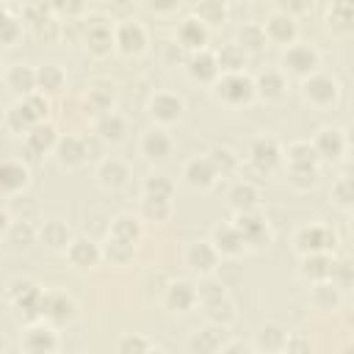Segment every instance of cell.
I'll use <instances>...</instances> for the list:
<instances>
[{"instance_id": "1", "label": "cell", "mask_w": 354, "mask_h": 354, "mask_svg": "<svg viewBox=\"0 0 354 354\" xmlns=\"http://www.w3.org/2000/svg\"><path fill=\"white\" fill-rule=\"evenodd\" d=\"M318 64H321V55L313 44H304V41H293L282 50V75H296V77H310L313 72H318Z\"/></svg>"}, {"instance_id": "2", "label": "cell", "mask_w": 354, "mask_h": 354, "mask_svg": "<svg viewBox=\"0 0 354 354\" xmlns=\"http://www.w3.org/2000/svg\"><path fill=\"white\" fill-rule=\"evenodd\" d=\"M83 39L88 53L108 55L113 50V19H108L105 14H88L83 19Z\"/></svg>"}, {"instance_id": "3", "label": "cell", "mask_w": 354, "mask_h": 354, "mask_svg": "<svg viewBox=\"0 0 354 354\" xmlns=\"http://www.w3.org/2000/svg\"><path fill=\"white\" fill-rule=\"evenodd\" d=\"M213 88H216V97L224 100L227 105H243L254 97V83L249 75L238 72V75H218L213 80Z\"/></svg>"}, {"instance_id": "4", "label": "cell", "mask_w": 354, "mask_h": 354, "mask_svg": "<svg viewBox=\"0 0 354 354\" xmlns=\"http://www.w3.org/2000/svg\"><path fill=\"white\" fill-rule=\"evenodd\" d=\"M301 94H304V100H307L310 105L326 108V105H332V102L337 100L340 86H337V80H335L332 75H326V72H313L310 77L301 80Z\"/></svg>"}, {"instance_id": "5", "label": "cell", "mask_w": 354, "mask_h": 354, "mask_svg": "<svg viewBox=\"0 0 354 354\" xmlns=\"http://www.w3.org/2000/svg\"><path fill=\"white\" fill-rule=\"evenodd\" d=\"M144 47H147V30L138 19L127 17L113 25V50H119L124 55H138V53H144Z\"/></svg>"}, {"instance_id": "6", "label": "cell", "mask_w": 354, "mask_h": 354, "mask_svg": "<svg viewBox=\"0 0 354 354\" xmlns=\"http://www.w3.org/2000/svg\"><path fill=\"white\" fill-rule=\"evenodd\" d=\"M296 243V252L304 254H326L329 249H335L337 243V235L329 230V227H321V224H310V227H301L293 238Z\"/></svg>"}, {"instance_id": "7", "label": "cell", "mask_w": 354, "mask_h": 354, "mask_svg": "<svg viewBox=\"0 0 354 354\" xmlns=\"http://www.w3.org/2000/svg\"><path fill=\"white\" fill-rule=\"evenodd\" d=\"M183 257H185V266H191L202 277H213L216 268H218V263H221V257H218V252L213 249L210 241H191L185 246Z\"/></svg>"}, {"instance_id": "8", "label": "cell", "mask_w": 354, "mask_h": 354, "mask_svg": "<svg viewBox=\"0 0 354 354\" xmlns=\"http://www.w3.org/2000/svg\"><path fill=\"white\" fill-rule=\"evenodd\" d=\"M260 25H263L266 41H271V44L288 47V44L296 41V19H293V14H285V11L274 8V11L268 14V19L260 22Z\"/></svg>"}, {"instance_id": "9", "label": "cell", "mask_w": 354, "mask_h": 354, "mask_svg": "<svg viewBox=\"0 0 354 354\" xmlns=\"http://www.w3.org/2000/svg\"><path fill=\"white\" fill-rule=\"evenodd\" d=\"M183 108H185L183 97H177V94H171V91H158V94H152V100L147 102V111H149V116L158 122V127L177 122V119L183 116Z\"/></svg>"}, {"instance_id": "10", "label": "cell", "mask_w": 354, "mask_h": 354, "mask_svg": "<svg viewBox=\"0 0 354 354\" xmlns=\"http://www.w3.org/2000/svg\"><path fill=\"white\" fill-rule=\"evenodd\" d=\"M138 149L149 163H163L171 155V136L163 127H149L141 133Z\"/></svg>"}, {"instance_id": "11", "label": "cell", "mask_w": 354, "mask_h": 354, "mask_svg": "<svg viewBox=\"0 0 354 354\" xmlns=\"http://www.w3.org/2000/svg\"><path fill=\"white\" fill-rule=\"evenodd\" d=\"M210 243L218 252V257H238L246 249V243H243V238H241V232L232 221L230 224H216L210 230Z\"/></svg>"}, {"instance_id": "12", "label": "cell", "mask_w": 354, "mask_h": 354, "mask_svg": "<svg viewBox=\"0 0 354 354\" xmlns=\"http://www.w3.org/2000/svg\"><path fill=\"white\" fill-rule=\"evenodd\" d=\"M22 348H25V354H55L58 335L47 324H33L22 335Z\"/></svg>"}, {"instance_id": "13", "label": "cell", "mask_w": 354, "mask_h": 354, "mask_svg": "<svg viewBox=\"0 0 354 354\" xmlns=\"http://www.w3.org/2000/svg\"><path fill=\"white\" fill-rule=\"evenodd\" d=\"M310 144H313L318 160H321V158H332V160H337V158L346 152V147H348L346 133H343L340 127H321Z\"/></svg>"}, {"instance_id": "14", "label": "cell", "mask_w": 354, "mask_h": 354, "mask_svg": "<svg viewBox=\"0 0 354 354\" xmlns=\"http://www.w3.org/2000/svg\"><path fill=\"white\" fill-rule=\"evenodd\" d=\"M252 83H254V94H260L268 102H279L288 94V77L282 75V69H266Z\"/></svg>"}, {"instance_id": "15", "label": "cell", "mask_w": 354, "mask_h": 354, "mask_svg": "<svg viewBox=\"0 0 354 354\" xmlns=\"http://www.w3.org/2000/svg\"><path fill=\"white\" fill-rule=\"evenodd\" d=\"M130 180V166L122 160V158H102L100 166H97V183L108 191H116V188H124Z\"/></svg>"}, {"instance_id": "16", "label": "cell", "mask_w": 354, "mask_h": 354, "mask_svg": "<svg viewBox=\"0 0 354 354\" xmlns=\"http://www.w3.org/2000/svg\"><path fill=\"white\" fill-rule=\"evenodd\" d=\"M232 224L238 227L243 243H249V246H266L271 241V230H268V224L257 213H241Z\"/></svg>"}, {"instance_id": "17", "label": "cell", "mask_w": 354, "mask_h": 354, "mask_svg": "<svg viewBox=\"0 0 354 354\" xmlns=\"http://www.w3.org/2000/svg\"><path fill=\"white\" fill-rule=\"evenodd\" d=\"M183 180L191 185V188H210L216 180H218V174H216V169H213V163H210V158L207 155H196V158H191L185 166H183Z\"/></svg>"}, {"instance_id": "18", "label": "cell", "mask_w": 354, "mask_h": 354, "mask_svg": "<svg viewBox=\"0 0 354 354\" xmlns=\"http://www.w3.org/2000/svg\"><path fill=\"white\" fill-rule=\"evenodd\" d=\"M227 199H230V207H232L238 216H241V213H254L257 205H260V191H257V185H254L252 180H238V183L230 188Z\"/></svg>"}, {"instance_id": "19", "label": "cell", "mask_w": 354, "mask_h": 354, "mask_svg": "<svg viewBox=\"0 0 354 354\" xmlns=\"http://www.w3.org/2000/svg\"><path fill=\"white\" fill-rule=\"evenodd\" d=\"M55 158L61 166L66 169H77L88 160V152H86V138H77V136H66V138H58L55 144Z\"/></svg>"}, {"instance_id": "20", "label": "cell", "mask_w": 354, "mask_h": 354, "mask_svg": "<svg viewBox=\"0 0 354 354\" xmlns=\"http://www.w3.org/2000/svg\"><path fill=\"white\" fill-rule=\"evenodd\" d=\"M279 158H282V149L277 147V141L274 138H254L252 141V149H249V163L254 166V169H260V171H271L277 163H279Z\"/></svg>"}, {"instance_id": "21", "label": "cell", "mask_w": 354, "mask_h": 354, "mask_svg": "<svg viewBox=\"0 0 354 354\" xmlns=\"http://www.w3.org/2000/svg\"><path fill=\"white\" fill-rule=\"evenodd\" d=\"M288 171H318V155L310 141H293L285 149Z\"/></svg>"}, {"instance_id": "22", "label": "cell", "mask_w": 354, "mask_h": 354, "mask_svg": "<svg viewBox=\"0 0 354 354\" xmlns=\"http://www.w3.org/2000/svg\"><path fill=\"white\" fill-rule=\"evenodd\" d=\"M44 318H53V321H64V318H69L72 315V310H75V301L66 296V293H61V290H47V293H41V299H39V307H36Z\"/></svg>"}, {"instance_id": "23", "label": "cell", "mask_w": 354, "mask_h": 354, "mask_svg": "<svg viewBox=\"0 0 354 354\" xmlns=\"http://www.w3.org/2000/svg\"><path fill=\"white\" fill-rule=\"evenodd\" d=\"M288 343V329L279 324H263L260 332L254 335V348L260 354H282Z\"/></svg>"}, {"instance_id": "24", "label": "cell", "mask_w": 354, "mask_h": 354, "mask_svg": "<svg viewBox=\"0 0 354 354\" xmlns=\"http://www.w3.org/2000/svg\"><path fill=\"white\" fill-rule=\"evenodd\" d=\"M188 346H191V354H218V348L224 346V326H205V329H196L191 337H188Z\"/></svg>"}, {"instance_id": "25", "label": "cell", "mask_w": 354, "mask_h": 354, "mask_svg": "<svg viewBox=\"0 0 354 354\" xmlns=\"http://www.w3.org/2000/svg\"><path fill=\"white\" fill-rule=\"evenodd\" d=\"M66 257L77 268H91L102 257V249L91 238H72V243L66 246Z\"/></svg>"}, {"instance_id": "26", "label": "cell", "mask_w": 354, "mask_h": 354, "mask_svg": "<svg viewBox=\"0 0 354 354\" xmlns=\"http://www.w3.org/2000/svg\"><path fill=\"white\" fill-rule=\"evenodd\" d=\"M163 301H166V307H171V310H177V313H185V310H191V307L199 301V299H196V285H191L188 279H177V282H171V285L166 288Z\"/></svg>"}, {"instance_id": "27", "label": "cell", "mask_w": 354, "mask_h": 354, "mask_svg": "<svg viewBox=\"0 0 354 354\" xmlns=\"http://www.w3.org/2000/svg\"><path fill=\"white\" fill-rule=\"evenodd\" d=\"M207 25H202L196 17H185L177 28V41L180 47H188V50H202L207 44Z\"/></svg>"}, {"instance_id": "28", "label": "cell", "mask_w": 354, "mask_h": 354, "mask_svg": "<svg viewBox=\"0 0 354 354\" xmlns=\"http://www.w3.org/2000/svg\"><path fill=\"white\" fill-rule=\"evenodd\" d=\"M188 75L196 77V80H216L221 75L218 64H216V53H210L207 47L194 50L191 58H188Z\"/></svg>"}, {"instance_id": "29", "label": "cell", "mask_w": 354, "mask_h": 354, "mask_svg": "<svg viewBox=\"0 0 354 354\" xmlns=\"http://www.w3.org/2000/svg\"><path fill=\"white\" fill-rule=\"evenodd\" d=\"M6 83L8 88H14L19 97H28L36 91V69L28 64H11L6 69Z\"/></svg>"}, {"instance_id": "30", "label": "cell", "mask_w": 354, "mask_h": 354, "mask_svg": "<svg viewBox=\"0 0 354 354\" xmlns=\"http://www.w3.org/2000/svg\"><path fill=\"white\" fill-rule=\"evenodd\" d=\"M36 232H39L41 243H47L50 249H64V252H66V246L72 243V232H69V227H66L64 221H58V218L44 221Z\"/></svg>"}, {"instance_id": "31", "label": "cell", "mask_w": 354, "mask_h": 354, "mask_svg": "<svg viewBox=\"0 0 354 354\" xmlns=\"http://www.w3.org/2000/svg\"><path fill=\"white\" fill-rule=\"evenodd\" d=\"M94 133H97L100 141H122V136L127 133V124L116 111H108V113H100V119L94 124Z\"/></svg>"}, {"instance_id": "32", "label": "cell", "mask_w": 354, "mask_h": 354, "mask_svg": "<svg viewBox=\"0 0 354 354\" xmlns=\"http://www.w3.org/2000/svg\"><path fill=\"white\" fill-rule=\"evenodd\" d=\"M332 260H329V254H304L301 257V277L304 279H310L313 285L315 282H324V279H329V274H332Z\"/></svg>"}, {"instance_id": "33", "label": "cell", "mask_w": 354, "mask_h": 354, "mask_svg": "<svg viewBox=\"0 0 354 354\" xmlns=\"http://www.w3.org/2000/svg\"><path fill=\"white\" fill-rule=\"evenodd\" d=\"M111 238H116V241H124V243H133L136 246V241H138V235H141V218H136V216H130V213H119L113 221H111V232H108Z\"/></svg>"}, {"instance_id": "34", "label": "cell", "mask_w": 354, "mask_h": 354, "mask_svg": "<svg viewBox=\"0 0 354 354\" xmlns=\"http://www.w3.org/2000/svg\"><path fill=\"white\" fill-rule=\"evenodd\" d=\"M216 64H218V72L221 75H238L246 66V53L238 44H224L216 53Z\"/></svg>"}, {"instance_id": "35", "label": "cell", "mask_w": 354, "mask_h": 354, "mask_svg": "<svg viewBox=\"0 0 354 354\" xmlns=\"http://www.w3.org/2000/svg\"><path fill=\"white\" fill-rule=\"evenodd\" d=\"M310 301H313L318 310H337V304H340V288H337L332 279L315 282V285H313V293H310Z\"/></svg>"}, {"instance_id": "36", "label": "cell", "mask_w": 354, "mask_h": 354, "mask_svg": "<svg viewBox=\"0 0 354 354\" xmlns=\"http://www.w3.org/2000/svg\"><path fill=\"white\" fill-rule=\"evenodd\" d=\"M25 183H28V169H25L22 163H17V160L0 163V188H3V191L14 194V191L25 188Z\"/></svg>"}, {"instance_id": "37", "label": "cell", "mask_w": 354, "mask_h": 354, "mask_svg": "<svg viewBox=\"0 0 354 354\" xmlns=\"http://www.w3.org/2000/svg\"><path fill=\"white\" fill-rule=\"evenodd\" d=\"M205 315H207V321H210L213 326H224V329H227V326L235 321V304H232L230 296H224V299H218V301L205 304Z\"/></svg>"}, {"instance_id": "38", "label": "cell", "mask_w": 354, "mask_h": 354, "mask_svg": "<svg viewBox=\"0 0 354 354\" xmlns=\"http://www.w3.org/2000/svg\"><path fill=\"white\" fill-rule=\"evenodd\" d=\"M64 69L58 66V64H41L39 69H36V88H39V94H44V91H58L61 86H64Z\"/></svg>"}, {"instance_id": "39", "label": "cell", "mask_w": 354, "mask_h": 354, "mask_svg": "<svg viewBox=\"0 0 354 354\" xmlns=\"http://www.w3.org/2000/svg\"><path fill=\"white\" fill-rule=\"evenodd\" d=\"M28 144H30L33 152H47V149H53V147L58 144L55 127H53V124H44V122L33 124V127L28 130Z\"/></svg>"}, {"instance_id": "40", "label": "cell", "mask_w": 354, "mask_h": 354, "mask_svg": "<svg viewBox=\"0 0 354 354\" xmlns=\"http://www.w3.org/2000/svg\"><path fill=\"white\" fill-rule=\"evenodd\" d=\"M207 158H210V163H213V169H216L218 177L232 174V171L241 169V158H238L230 147H213V149L207 152Z\"/></svg>"}, {"instance_id": "41", "label": "cell", "mask_w": 354, "mask_h": 354, "mask_svg": "<svg viewBox=\"0 0 354 354\" xmlns=\"http://www.w3.org/2000/svg\"><path fill=\"white\" fill-rule=\"evenodd\" d=\"M113 100H116V91H113V86L111 83H94L91 88H88V102H91V108L94 111H100V113H108V111H113Z\"/></svg>"}, {"instance_id": "42", "label": "cell", "mask_w": 354, "mask_h": 354, "mask_svg": "<svg viewBox=\"0 0 354 354\" xmlns=\"http://www.w3.org/2000/svg\"><path fill=\"white\" fill-rule=\"evenodd\" d=\"M243 53L246 50H260L263 44H268L266 41V33H263V25L260 22H246L241 30H238V41H235Z\"/></svg>"}, {"instance_id": "43", "label": "cell", "mask_w": 354, "mask_h": 354, "mask_svg": "<svg viewBox=\"0 0 354 354\" xmlns=\"http://www.w3.org/2000/svg\"><path fill=\"white\" fill-rule=\"evenodd\" d=\"M194 17H196L202 25H218V22L227 19V6H224V3L205 0V3H196V6H194Z\"/></svg>"}, {"instance_id": "44", "label": "cell", "mask_w": 354, "mask_h": 354, "mask_svg": "<svg viewBox=\"0 0 354 354\" xmlns=\"http://www.w3.org/2000/svg\"><path fill=\"white\" fill-rule=\"evenodd\" d=\"M169 216H171V202L169 199H155V196H144L141 199V218L166 221Z\"/></svg>"}, {"instance_id": "45", "label": "cell", "mask_w": 354, "mask_h": 354, "mask_svg": "<svg viewBox=\"0 0 354 354\" xmlns=\"http://www.w3.org/2000/svg\"><path fill=\"white\" fill-rule=\"evenodd\" d=\"M6 124H8V130H14V133H28L33 124H39L28 111H25V105L22 102H14L11 108H8V113H6Z\"/></svg>"}, {"instance_id": "46", "label": "cell", "mask_w": 354, "mask_h": 354, "mask_svg": "<svg viewBox=\"0 0 354 354\" xmlns=\"http://www.w3.org/2000/svg\"><path fill=\"white\" fill-rule=\"evenodd\" d=\"M102 249V257H108L111 263H127L130 257H133V252H136V246L133 243H124V241H116V238H111L108 235V241L100 246Z\"/></svg>"}, {"instance_id": "47", "label": "cell", "mask_w": 354, "mask_h": 354, "mask_svg": "<svg viewBox=\"0 0 354 354\" xmlns=\"http://www.w3.org/2000/svg\"><path fill=\"white\" fill-rule=\"evenodd\" d=\"M329 196H332V202H335L337 207L348 210V207H351V199H354V185H351V177H348V174L337 177V180L332 183V191H329Z\"/></svg>"}, {"instance_id": "48", "label": "cell", "mask_w": 354, "mask_h": 354, "mask_svg": "<svg viewBox=\"0 0 354 354\" xmlns=\"http://www.w3.org/2000/svg\"><path fill=\"white\" fill-rule=\"evenodd\" d=\"M116 354H149V340L138 332H127L116 343Z\"/></svg>"}, {"instance_id": "49", "label": "cell", "mask_w": 354, "mask_h": 354, "mask_svg": "<svg viewBox=\"0 0 354 354\" xmlns=\"http://www.w3.org/2000/svg\"><path fill=\"white\" fill-rule=\"evenodd\" d=\"M171 180H166L163 174H152L144 180V196H155V199H171Z\"/></svg>"}, {"instance_id": "50", "label": "cell", "mask_w": 354, "mask_h": 354, "mask_svg": "<svg viewBox=\"0 0 354 354\" xmlns=\"http://www.w3.org/2000/svg\"><path fill=\"white\" fill-rule=\"evenodd\" d=\"M8 238L14 241V243H19V246H28V243H33L36 238H39V232H36V227L33 224H28V221H11L8 224Z\"/></svg>"}, {"instance_id": "51", "label": "cell", "mask_w": 354, "mask_h": 354, "mask_svg": "<svg viewBox=\"0 0 354 354\" xmlns=\"http://www.w3.org/2000/svg\"><path fill=\"white\" fill-rule=\"evenodd\" d=\"M19 102L25 105V111H28L36 122H41V119H44V113H47V100H44V94L33 91V94H28V97H19Z\"/></svg>"}, {"instance_id": "52", "label": "cell", "mask_w": 354, "mask_h": 354, "mask_svg": "<svg viewBox=\"0 0 354 354\" xmlns=\"http://www.w3.org/2000/svg\"><path fill=\"white\" fill-rule=\"evenodd\" d=\"M17 33H19V22H17L14 17H8V11H6V14L0 17V44L14 41Z\"/></svg>"}, {"instance_id": "53", "label": "cell", "mask_w": 354, "mask_h": 354, "mask_svg": "<svg viewBox=\"0 0 354 354\" xmlns=\"http://www.w3.org/2000/svg\"><path fill=\"white\" fill-rule=\"evenodd\" d=\"M315 177H318V171H288V183L293 188H299V191L313 188L315 185Z\"/></svg>"}, {"instance_id": "54", "label": "cell", "mask_w": 354, "mask_h": 354, "mask_svg": "<svg viewBox=\"0 0 354 354\" xmlns=\"http://www.w3.org/2000/svg\"><path fill=\"white\" fill-rule=\"evenodd\" d=\"M282 354H310V340L301 337V335H288V343H285Z\"/></svg>"}, {"instance_id": "55", "label": "cell", "mask_w": 354, "mask_h": 354, "mask_svg": "<svg viewBox=\"0 0 354 354\" xmlns=\"http://www.w3.org/2000/svg\"><path fill=\"white\" fill-rule=\"evenodd\" d=\"M218 354H254L249 346H243V343H238V340H230V343H224L221 348H218Z\"/></svg>"}, {"instance_id": "56", "label": "cell", "mask_w": 354, "mask_h": 354, "mask_svg": "<svg viewBox=\"0 0 354 354\" xmlns=\"http://www.w3.org/2000/svg\"><path fill=\"white\" fill-rule=\"evenodd\" d=\"M149 354H166V351H160V348H155V351H152V348H149Z\"/></svg>"}, {"instance_id": "57", "label": "cell", "mask_w": 354, "mask_h": 354, "mask_svg": "<svg viewBox=\"0 0 354 354\" xmlns=\"http://www.w3.org/2000/svg\"><path fill=\"white\" fill-rule=\"evenodd\" d=\"M3 346H6V343H3V337H0V351H3Z\"/></svg>"}, {"instance_id": "58", "label": "cell", "mask_w": 354, "mask_h": 354, "mask_svg": "<svg viewBox=\"0 0 354 354\" xmlns=\"http://www.w3.org/2000/svg\"><path fill=\"white\" fill-rule=\"evenodd\" d=\"M0 66H3V64H0Z\"/></svg>"}]
</instances>
